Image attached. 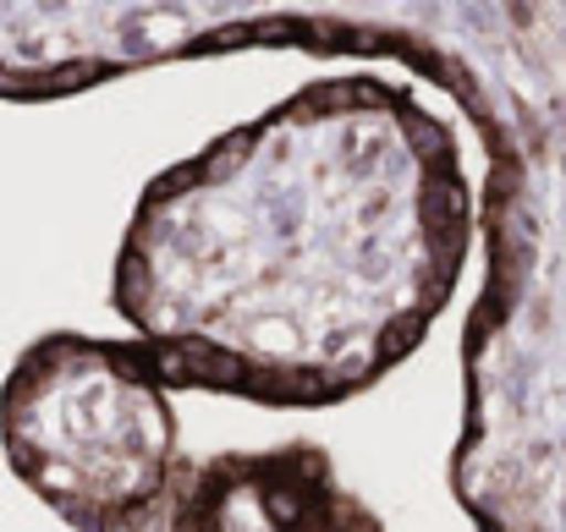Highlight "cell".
Returning a JSON list of instances; mask_svg holds the SVG:
<instances>
[{
	"instance_id": "cell-1",
	"label": "cell",
	"mask_w": 566,
	"mask_h": 532,
	"mask_svg": "<svg viewBox=\"0 0 566 532\" xmlns=\"http://www.w3.org/2000/svg\"><path fill=\"white\" fill-rule=\"evenodd\" d=\"M473 231L457 127L407 83L336 72L144 181L111 313L171 395L325 412L429 341Z\"/></svg>"
},
{
	"instance_id": "cell-2",
	"label": "cell",
	"mask_w": 566,
	"mask_h": 532,
	"mask_svg": "<svg viewBox=\"0 0 566 532\" xmlns=\"http://www.w3.org/2000/svg\"><path fill=\"white\" fill-rule=\"evenodd\" d=\"M11 478L72 532H166L182 478V417L133 336L44 330L0 384Z\"/></svg>"
},
{
	"instance_id": "cell-3",
	"label": "cell",
	"mask_w": 566,
	"mask_h": 532,
	"mask_svg": "<svg viewBox=\"0 0 566 532\" xmlns=\"http://www.w3.org/2000/svg\"><path fill=\"white\" fill-rule=\"evenodd\" d=\"M166 532H385V522L342 483L319 439H286L182 461Z\"/></svg>"
}]
</instances>
